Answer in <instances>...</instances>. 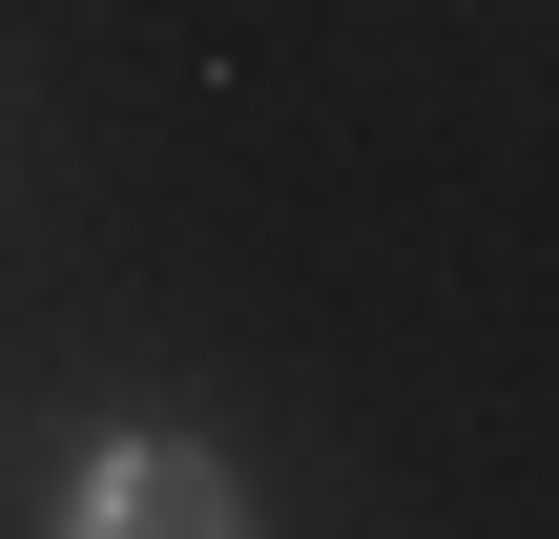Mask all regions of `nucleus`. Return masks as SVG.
Here are the masks:
<instances>
[{
    "mask_svg": "<svg viewBox=\"0 0 559 539\" xmlns=\"http://www.w3.org/2000/svg\"><path fill=\"white\" fill-rule=\"evenodd\" d=\"M83 519L187 539V519H228V457H187V436H104V457H83Z\"/></svg>",
    "mask_w": 559,
    "mask_h": 539,
    "instance_id": "nucleus-1",
    "label": "nucleus"
}]
</instances>
